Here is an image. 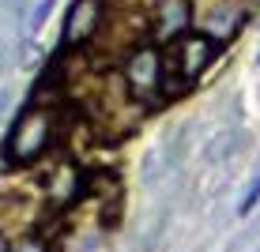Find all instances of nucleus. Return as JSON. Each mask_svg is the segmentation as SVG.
I'll list each match as a JSON object with an SVG mask.
<instances>
[{
    "label": "nucleus",
    "mask_w": 260,
    "mask_h": 252,
    "mask_svg": "<svg viewBox=\"0 0 260 252\" xmlns=\"http://www.w3.org/2000/svg\"><path fill=\"white\" fill-rule=\"evenodd\" d=\"M83 83L87 91L79 98V105H83L98 139H121L143 121V105L124 91L121 76H91Z\"/></svg>",
    "instance_id": "1"
},
{
    "label": "nucleus",
    "mask_w": 260,
    "mask_h": 252,
    "mask_svg": "<svg viewBox=\"0 0 260 252\" xmlns=\"http://www.w3.org/2000/svg\"><path fill=\"white\" fill-rule=\"evenodd\" d=\"M219 49L222 46L211 34L192 30V26L185 34H177V38H170L166 49H162V91H166V98H177V94L192 91V87L200 83V76L215 64Z\"/></svg>",
    "instance_id": "2"
},
{
    "label": "nucleus",
    "mask_w": 260,
    "mask_h": 252,
    "mask_svg": "<svg viewBox=\"0 0 260 252\" xmlns=\"http://www.w3.org/2000/svg\"><path fill=\"white\" fill-rule=\"evenodd\" d=\"M57 143V110L49 105H30L19 121L12 124L4 139V155H8V166L23 169V166H34L42 162L53 151Z\"/></svg>",
    "instance_id": "3"
},
{
    "label": "nucleus",
    "mask_w": 260,
    "mask_h": 252,
    "mask_svg": "<svg viewBox=\"0 0 260 252\" xmlns=\"http://www.w3.org/2000/svg\"><path fill=\"white\" fill-rule=\"evenodd\" d=\"M121 83L136 102L147 110L155 102H166L162 91V46L158 42H140L121 57Z\"/></svg>",
    "instance_id": "4"
},
{
    "label": "nucleus",
    "mask_w": 260,
    "mask_h": 252,
    "mask_svg": "<svg viewBox=\"0 0 260 252\" xmlns=\"http://www.w3.org/2000/svg\"><path fill=\"white\" fill-rule=\"evenodd\" d=\"M189 0H151V12H147V26H151V42L166 46L170 38L189 30Z\"/></svg>",
    "instance_id": "5"
},
{
    "label": "nucleus",
    "mask_w": 260,
    "mask_h": 252,
    "mask_svg": "<svg viewBox=\"0 0 260 252\" xmlns=\"http://www.w3.org/2000/svg\"><path fill=\"white\" fill-rule=\"evenodd\" d=\"M98 26H102V0H76L60 42H64V46H83L87 38H94Z\"/></svg>",
    "instance_id": "6"
},
{
    "label": "nucleus",
    "mask_w": 260,
    "mask_h": 252,
    "mask_svg": "<svg viewBox=\"0 0 260 252\" xmlns=\"http://www.w3.org/2000/svg\"><path fill=\"white\" fill-rule=\"evenodd\" d=\"M49 192H53V203L60 207H72L76 200L87 196V173H79L76 166H60L49 173Z\"/></svg>",
    "instance_id": "7"
},
{
    "label": "nucleus",
    "mask_w": 260,
    "mask_h": 252,
    "mask_svg": "<svg viewBox=\"0 0 260 252\" xmlns=\"http://www.w3.org/2000/svg\"><path fill=\"white\" fill-rule=\"evenodd\" d=\"M256 203H260V177H253V185H249V192L241 196V203H238V214H241V219H245V214L253 211Z\"/></svg>",
    "instance_id": "8"
},
{
    "label": "nucleus",
    "mask_w": 260,
    "mask_h": 252,
    "mask_svg": "<svg viewBox=\"0 0 260 252\" xmlns=\"http://www.w3.org/2000/svg\"><path fill=\"white\" fill-rule=\"evenodd\" d=\"M53 4H57V0H42V4L34 8V15H30V26H34V30H38V26H42V19H46V15L53 12Z\"/></svg>",
    "instance_id": "9"
},
{
    "label": "nucleus",
    "mask_w": 260,
    "mask_h": 252,
    "mask_svg": "<svg viewBox=\"0 0 260 252\" xmlns=\"http://www.w3.org/2000/svg\"><path fill=\"white\" fill-rule=\"evenodd\" d=\"M19 252H49V248H46V245H42V241H26V245H23Z\"/></svg>",
    "instance_id": "10"
}]
</instances>
